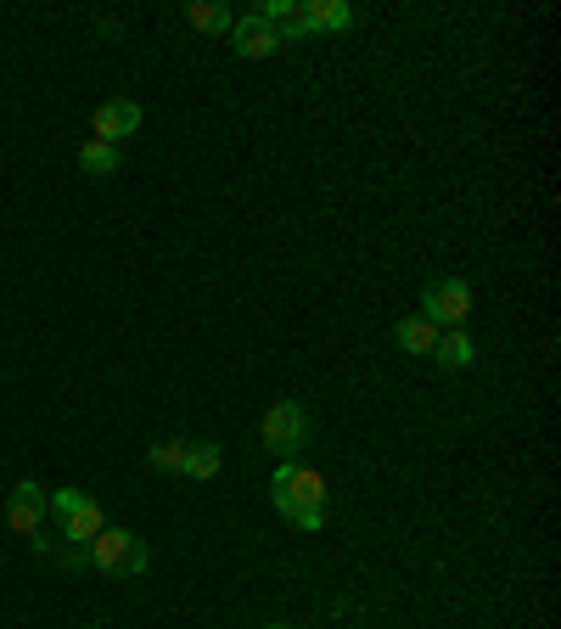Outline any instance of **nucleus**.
Returning <instances> with one entry per match:
<instances>
[{"mask_svg": "<svg viewBox=\"0 0 561 629\" xmlns=\"http://www.w3.org/2000/svg\"><path fill=\"white\" fill-rule=\"evenodd\" d=\"M269 495H275V511L287 517L293 528H304V534L326 528V478H320L315 467L280 461L275 478H269Z\"/></svg>", "mask_w": 561, "mask_h": 629, "instance_id": "nucleus-1", "label": "nucleus"}, {"mask_svg": "<svg viewBox=\"0 0 561 629\" xmlns=\"http://www.w3.org/2000/svg\"><path fill=\"white\" fill-rule=\"evenodd\" d=\"M84 557H90V568L108 574V579H135V574H146V539L130 534V528H102L84 546Z\"/></svg>", "mask_w": 561, "mask_h": 629, "instance_id": "nucleus-2", "label": "nucleus"}, {"mask_svg": "<svg viewBox=\"0 0 561 629\" xmlns=\"http://www.w3.org/2000/svg\"><path fill=\"white\" fill-rule=\"evenodd\" d=\"M258 433H264V449H275L280 461H298V449L309 444V410H304V399H275L264 410Z\"/></svg>", "mask_w": 561, "mask_h": 629, "instance_id": "nucleus-3", "label": "nucleus"}, {"mask_svg": "<svg viewBox=\"0 0 561 629\" xmlns=\"http://www.w3.org/2000/svg\"><path fill=\"white\" fill-rule=\"evenodd\" d=\"M421 315L432 321V326H466L472 321V282H460V276H438V282H427L421 287Z\"/></svg>", "mask_w": 561, "mask_h": 629, "instance_id": "nucleus-4", "label": "nucleus"}, {"mask_svg": "<svg viewBox=\"0 0 561 629\" xmlns=\"http://www.w3.org/2000/svg\"><path fill=\"white\" fill-rule=\"evenodd\" d=\"M7 528H12V534H23L29 546L40 539V528H45V489H40L34 478H23V484L7 495Z\"/></svg>", "mask_w": 561, "mask_h": 629, "instance_id": "nucleus-5", "label": "nucleus"}, {"mask_svg": "<svg viewBox=\"0 0 561 629\" xmlns=\"http://www.w3.org/2000/svg\"><path fill=\"white\" fill-rule=\"evenodd\" d=\"M141 130V108L135 102H102L96 113H90V135H96V141H108V146H119L124 135H135Z\"/></svg>", "mask_w": 561, "mask_h": 629, "instance_id": "nucleus-6", "label": "nucleus"}, {"mask_svg": "<svg viewBox=\"0 0 561 629\" xmlns=\"http://www.w3.org/2000/svg\"><path fill=\"white\" fill-rule=\"evenodd\" d=\"M231 45H236V57H275L280 51V34H275V23H264L258 12H247V18L231 23Z\"/></svg>", "mask_w": 561, "mask_h": 629, "instance_id": "nucleus-7", "label": "nucleus"}, {"mask_svg": "<svg viewBox=\"0 0 561 629\" xmlns=\"http://www.w3.org/2000/svg\"><path fill=\"white\" fill-rule=\"evenodd\" d=\"M298 18L309 23V34H320V29H354V23H359V12L343 7V0H304Z\"/></svg>", "mask_w": 561, "mask_h": 629, "instance_id": "nucleus-8", "label": "nucleus"}, {"mask_svg": "<svg viewBox=\"0 0 561 629\" xmlns=\"http://www.w3.org/2000/svg\"><path fill=\"white\" fill-rule=\"evenodd\" d=\"M108 528V517H102V506L96 500H84L79 511H68L62 517V539H68V546H90V539H96Z\"/></svg>", "mask_w": 561, "mask_h": 629, "instance_id": "nucleus-9", "label": "nucleus"}, {"mask_svg": "<svg viewBox=\"0 0 561 629\" xmlns=\"http://www.w3.org/2000/svg\"><path fill=\"white\" fill-rule=\"evenodd\" d=\"M438 366H449V372H466V366H472V359H478V343L472 337H466V326H455V332H438Z\"/></svg>", "mask_w": 561, "mask_h": 629, "instance_id": "nucleus-10", "label": "nucleus"}, {"mask_svg": "<svg viewBox=\"0 0 561 629\" xmlns=\"http://www.w3.org/2000/svg\"><path fill=\"white\" fill-rule=\"evenodd\" d=\"M220 467H225V456H220V444L214 438H203V444H185V478H197V484H208V478H220Z\"/></svg>", "mask_w": 561, "mask_h": 629, "instance_id": "nucleus-11", "label": "nucleus"}, {"mask_svg": "<svg viewBox=\"0 0 561 629\" xmlns=\"http://www.w3.org/2000/svg\"><path fill=\"white\" fill-rule=\"evenodd\" d=\"M394 337H399L405 354H432V348H438V326H432L427 315H405Z\"/></svg>", "mask_w": 561, "mask_h": 629, "instance_id": "nucleus-12", "label": "nucleus"}, {"mask_svg": "<svg viewBox=\"0 0 561 629\" xmlns=\"http://www.w3.org/2000/svg\"><path fill=\"white\" fill-rule=\"evenodd\" d=\"M185 23H192L197 34H231V12L220 7V0H214V7H208V0H197V7H185Z\"/></svg>", "mask_w": 561, "mask_h": 629, "instance_id": "nucleus-13", "label": "nucleus"}, {"mask_svg": "<svg viewBox=\"0 0 561 629\" xmlns=\"http://www.w3.org/2000/svg\"><path fill=\"white\" fill-rule=\"evenodd\" d=\"M79 169H90V174H113L119 169V146H108V141H79Z\"/></svg>", "mask_w": 561, "mask_h": 629, "instance_id": "nucleus-14", "label": "nucleus"}, {"mask_svg": "<svg viewBox=\"0 0 561 629\" xmlns=\"http://www.w3.org/2000/svg\"><path fill=\"white\" fill-rule=\"evenodd\" d=\"M157 473H180L185 467V444L180 438H169V444H152V456H146Z\"/></svg>", "mask_w": 561, "mask_h": 629, "instance_id": "nucleus-15", "label": "nucleus"}, {"mask_svg": "<svg viewBox=\"0 0 561 629\" xmlns=\"http://www.w3.org/2000/svg\"><path fill=\"white\" fill-rule=\"evenodd\" d=\"M90 495L84 489H57V495H45V511H57V517H68V511H79Z\"/></svg>", "mask_w": 561, "mask_h": 629, "instance_id": "nucleus-16", "label": "nucleus"}, {"mask_svg": "<svg viewBox=\"0 0 561 629\" xmlns=\"http://www.w3.org/2000/svg\"><path fill=\"white\" fill-rule=\"evenodd\" d=\"M62 568H90V557H84V546H62Z\"/></svg>", "mask_w": 561, "mask_h": 629, "instance_id": "nucleus-17", "label": "nucleus"}, {"mask_svg": "<svg viewBox=\"0 0 561 629\" xmlns=\"http://www.w3.org/2000/svg\"><path fill=\"white\" fill-rule=\"evenodd\" d=\"M264 629H293V623H264Z\"/></svg>", "mask_w": 561, "mask_h": 629, "instance_id": "nucleus-18", "label": "nucleus"}, {"mask_svg": "<svg viewBox=\"0 0 561 629\" xmlns=\"http://www.w3.org/2000/svg\"><path fill=\"white\" fill-rule=\"evenodd\" d=\"M90 629H102V623H90Z\"/></svg>", "mask_w": 561, "mask_h": 629, "instance_id": "nucleus-19", "label": "nucleus"}]
</instances>
